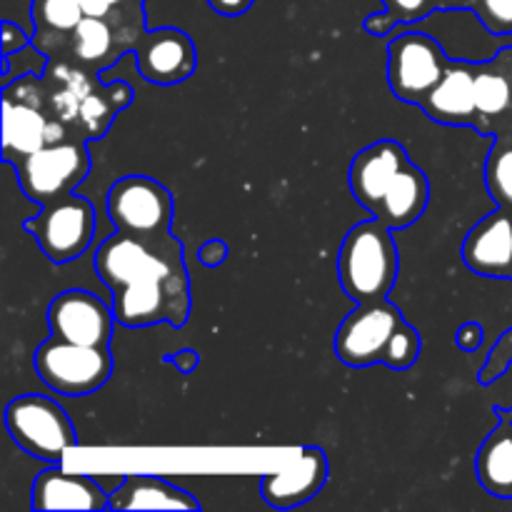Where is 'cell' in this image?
Here are the masks:
<instances>
[{
    "label": "cell",
    "instance_id": "obj_1",
    "mask_svg": "<svg viewBox=\"0 0 512 512\" xmlns=\"http://www.w3.org/2000/svg\"><path fill=\"white\" fill-rule=\"evenodd\" d=\"M95 270L113 290V313L125 328H145L160 320L183 325L188 318L183 245L170 235L143 240L118 230L95 253Z\"/></svg>",
    "mask_w": 512,
    "mask_h": 512
},
{
    "label": "cell",
    "instance_id": "obj_2",
    "mask_svg": "<svg viewBox=\"0 0 512 512\" xmlns=\"http://www.w3.org/2000/svg\"><path fill=\"white\" fill-rule=\"evenodd\" d=\"M383 220L360 223L345 235L338 255V278L355 303L388 298L398 275V250Z\"/></svg>",
    "mask_w": 512,
    "mask_h": 512
},
{
    "label": "cell",
    "instance_id": "obj_3",
    "mask_svg": "<svg viewBox=\"0 0 512 512\" xmlns=\"http://www.w3.org/2000/svg\"><path fill=\"white\" fill-rule=\"evenodd\" d=\"M5 428L18 448L55 465L78 445L73 423L60 403L45 395H20L5 408Z\"/></svg>",
    "mask_w": 512,
    "mask_h": 512
},
{
    "label": "cell",
    "instance_id": "obj_4",
    "mask_svg": "<svg viewBox=\"0 0 512 512\" xmlns=\"http://www.w3.org/2000/svg\"><path fill=\"white\" fill-rule=\"evenodd\" d=\"M35 373L50 390L68 398H83L108 383L113 373V358L108 348L78 345L50 338L35 350Z\"/></svg>",
    "mask_w": 512,
    "mask_h": 512
},
{
    "label": "cell",
    "instance_id": "obj_5",
    "mask_svg": "<svg viewBox=\"0 0 512 512\" xmlns=\"http://www.w3.org/2000/svg\"><path fill=\"white\" fill-rule=\"evenodd\" d=\"M108 215L120 233L143 240L168 238L173 195L163 183L145 175H125L108 193Z\"/></svg>",
    "mask_w": 512,
    "mask_h": 512
},
{
    "label": "cell",
    "instance_id": "obj_6",
    "mask_svg": "<svg viewBox=\"0 0 512 512\" xmlns=\"http://www.w3.org/2000/svg\"><path fill=\"white\" fill-rule=\"evenodd\" d=\"M23 193L35 203H53L70 195V190L90 173V155L78 140H58L15 163Z\"/></svg>",
    "mask_w": 512,
    "mask_h": 512
},
{
    "label": "cell",
    "instance_id": "obj_7",
    "mask_svg": "<svg viewBox=\"0 0 512 512\" xmlns=\"http://www.w3.org/2000/svg\"><path fill=\"white\" fill-rule=\"evenodd\" d=\"M25 230L38 240L45 258L53 263H68L83 255L95 235V210L80 195L45 203L40 215L25 220Z\"/></svg>",
    "mask_w": 512,
    "mask_h": 512
},
{
    "label": "cell",
    "instance_id": "obj_8",
    "mask_svg": "<svg viewBox=\"0 0 512 512\" xmlns=\"http://www.w3.org/2000/svg\"><path fill=\"white\" fill-rule=\"evenodd\" d=\"M388 53V80L395 98L423 105L448 70L438 40L425 33H405L390 43Z\"/></svg>",
    "mask_w": 512,
    "mask_h": 512
},
{
    "label": "cell",
    "instance_id": "obj_9",
    "mask_svg": "<svg viewBox=\"0 0 512 512\" xmlns=\"http://www.w3.org/2000/svg\"><path fill=\"white\" fill-rule=\"evenodd\" d=\"M403 323V315L388 300L358 303L335 333V355L350 368L383 363L390 338Z\"/></svg>",
    "mask_w": 512,
    "mask_h": 512
},
{
    "label": "cell",
    "instance_id": "obj_10",
    "mask_svg": "<svg viewBox=\"0 0 512 512\" xmlns=\"http://www.w3.org/2000/svg\"><path fill=\"white\" fill-rule=\"evenodd\" d=\"M115 320L118 318H115L113 308H108L98 295L78 288L55 295L48 308L53 338L78 345L108 348Z\"/></svg>",
    "mask_w": 512,
    "mask_h": 512
},
{
    "label": "cell",
    "instance_id": "obj_11",
    "mask_svg": "<svg viewBox=\"0 0 512 512\" xmlns=\"http://www.w3.org/2000/svg\"><path fill=\"white\" fill-rule=\"evenodd\" d=\"M325 480H328V460L323 450L300 448L278 470L265 475L260 483V495L273 508L288 510L315 498Z\"/></svg>",
    "mask_w": 512,
    "mask_h": 512
},
{
    "label": "cell",
    "instance_id": "obj_12",
    "mask_svg": "<svg viewBox=\"0 0 512 512\" xmlns=\"http://www.w3.org/2000/svg\"><path fill=\"white\" fill-rule=\"evenodd\" d=\"M140 75L155 85H173L193 75L198 55L188 33L178 28H160L145 33L135 48Z\"/></svg>",
    "mask_w": 512,
    "mask_h": 512
},
{
    "label": "cell",
    "instance_id": "obj_13",
    "mask_svg": "<svg viewBox=\"0 0 512 512\" xmlns=\"http://www.w3.org/2000/svg\"><path fill=\"white\" fill-rule=\"evenodd\" d=\"M20 80L3 93V153L5 160H18L50 143V123L40 110V93H23Z\"/></svg>",
    "mask_w": 512,
    "mask_h": 512
},
{
    "label": "cell",
    "instance_id": "obj_14",
    "mask_svg": "<svg viewBox=\"0 0 512 512\" xmlns=\"http://www.w3.org/2000/svg\"><path fill=\"white\" fill-rule=\"evenodd\" d=\"M408 163V153L395 140H378V143L363 148L350 163L348 178L353 198L373 210Z\"/></svg>",
    "mask_w": 512,
    "mask_h": 512
},
{
    "label": "cell",
    "instance_id": "obj_15",
    "mask_svg": "<svg viewBox=\"0 0 512 512\" xmlns=\"http://www.w3.org/2000/svg\"><path fill=\"white\" fill-rule=\"evenodd\" d=\"M463 260L478 275L498 278L512 273V215L508 210H495L470 230L463 245Z\"/></svg>",
    "mask_w": 512,
    "mask_h": 512
},
{
    "label": "cell",
    "instance_id": "obj_16",
    "mask_svg": "<svg viewBox=\"0 0 512 512\" xmlns=\"http://www.w3.org/2000/svg\"><path fill=\"white\" fill-rule=\"evenodd\" d=\"M35 510H103L110 498L93 478L80 473H65L63 468H48L33 483Z\"/></svg>",
    "mask_w": 512,
    "mask_h": 512
},
{
    "label": "cell",
    "instance_id": "obj_17",
    "mask_svg": "<svg viewBox=\"0 0 512 512\" xmlns=\"http://www.w3.org/2000/svg\"><path fill=\"white\" fill-rule=\"evenodd\" d=\"M110 510H200L188 490L155 475H125L110 493Z\"/></svg>",
    "mask_w": 512,
    "mask_h": 512
},
{
    "label": "cell",
    "instance_id": "obj_18",
    "mask_svg": "<svg viewBox=\"0 0 512 512\" xmlns=\"http://www.w3.org/2000/svg\"><path fill=\"white\" fill-rule=\"evenodd\" d=\"M430 200V183L428 175L420 168H415L413 163L405 165L398 173V178L393 180V185L388 188V193L383 195L378 205H375L370 213L378 220H383L388 228H408L413 225L420 215L425 213Z\"/></svg>",
    "mask_w": 512,
    "mask_h": 512
},
{
    "label": "cell",
    "instance_id": "obj_19",
    "mask_svg": "<svg viewBox=\"0 0 512 512\" xmlns=\"http://www.w3.org/2000/svg\"><path fill=\"white\" fill-rule=\"evenodd\" d=\"M425 113L440 123H468L478 113L475 103V75L465 65L445 70L440 83L423 100Z\"/></svg>",
    "mask_w": 512,
    "mask_h": 512
},
{
    "label": "cell",
    "instance_id": "obj_20",
    "mask_svg": "<svg viewBox=\"0 0 512 512\" xmlns=\"http://www.w3.org/2000/svg\"><path fill=\"white\" fill-rule=\"evenodd\" d=\"M480 485L495 498H512V420H503L475 458Z\"/></svg>",
    "mask_w": 512,
    "mask_h": 512
},
{
    "label": "cell",
    "instance_id": "obj_21",
    "mask_svg": "<svg viewBox=\"0 0 512 512\" xmlns=\"http://www.w3.org/2000/svg\"><path fill=\"white\" fill-rule=\"evenodd\" d=\"M70 38H73L75 60L90 65V68H105V65L118 58V53H115L118 35H115L108 18L83 15V20L70 33Z\"/></svg>",
    "mask_w": 512,
    "mask_h": 512
},
{
    "label": "cell",
    "instance_id": "obj_22",
    "mask_svg": "<svg viewBox=\"0 0 512 512\" xmlns=\"http://www.w3.org/2000/svg\"><path fill=\"white\" fill-rule=\"evenodd\" d=\"M512 90L503 73H480L475 75V103L478 113L498 115L510 108Z\"/></svg>",
    "mask_w": 512,
    "mask_h": 512
},
{
    "label": "cell",
    "instance_id": "obj_23",
    "mask_svg": "<svg viewBox=\"0 0 512 512\" xmlns=\"http://www.w3.org/2000/svg\"><path fill=\"white\" fill-rule=\"evenodd\" d=\"M420 348H423V343H420L418 330L403 320L400 328L393 333V338H390L388 348H385L383 363L393 370L413 368L420 355Z\"/></svg>",
    "mask_w": 512,
    "mask_h": 512
},
{
    "label": "cell",
    "instance_id": "obj_24",
    "mask_svg": "<svg viewBox=\"0 0 512 512\" xmlns=\"http://www.w3.org/2000/svg\"><path fill=\"white\" fill-rule=\"evenodd\" d=\"M488 188L498 203L512 208V148L493 153L488 163Z\"/></svg>",
    "mask_w": 512,
    "mask_h": 512
},
{
    "label": "cell",
    "instance_id": "obj_25",
    "mask_svg": "<svg viewBox=\"0 0 512 512\" xmlns=\"http://www.w3.org/2000/svg\"><path fill=\"white\" fill-rule=\"evenodd\" d=\"M478 18L493 35H512V0H475Z\"/></svg>",
    "mask_w": 512,
    "mask_h": 512
},
{
    "label": "cell",
    "instance_id": "obj_26",
    "mask_svg": "<svg viewBox=\"0 0 512 512\" xmlns=\"http://www.w3.org/2000/svg\"><path fill=\"white\" fill-rule=\"evenodd\" d=\"M395 23H413L435 8V0H383Z\"/></svg>",
    "mask_w": 512,
    "mask_h": 512
},
{
    "label": "cell",
    "instance_id": "obj_27",
    "mask_svg": "<svg viewBox=\"0 0 512 512\" xmlns=\"http://www.w3.org/2000/svg\"><path fill=\"white\" fill-rule=\"evenodd\" d=\"M198 260L205 265V268H218L228 260V245L223 240H208L203 248L198 250Z\"/></svg>",
    "mask_w": 512,
    "mask_h": 512
},
{
    "label": "cell",
    "instance_id": "obj_28",
    "mask_svg": "<svg viewBox=\"0 0 512 512\" xmlns=\"http://www.w3.org/2000/svg\"><path fill=\"white\" fill-rule=\"evenodd\" d=\"M455 343H458L463 350H468V353L478 350L480 343H483V325L480 323L460 325L458 333H455Z\"/></svg>",
    "mask_w": 512,
    "mask_h": 512
},
{
    "label": "cell",
    "instance_id": "obj_29",
    "mask_svg": "<svg viewBox=\"0 0 512 512\" xmlns=\"http://www.w3.org/2000/svg\"><path fill=\"white\" fill-rule=\"evenodd\" d=\"M210 8L218 15H225V18H238V15H245L250 10V5L255 0H208Z\"/></svg>",
    "mask_w": 512,
    "mask_h": 512
},
{
    "label": "cell",
    "instance_id": "obj_30",
    "mask_svg": "<svg viewBox=\"0 0 512 512\" xmlns=\"http://www.w3.org/2000/svg\"><path fill=\"white\" fill-rule=\"evenodd\" d=\"M393 28H395V20L390 18L388 10H385V13H373L365 18V30H368L370 35H385Z\"/></svg>",
    "mask_w": 512,
    "mask_h": 512
},
{
    "label": "cell",
    "instance_id": "obj_31",
    "mask_svg": "<svg viewBox=\"0 0 512 512\" xmlns=\"http://www.w3.org/2000/svg\"><path fill=\"white\" fill-rule=\"evenodd\" d=\"M168 363H173V365H178L180 368V373H193L195 370V365H198V355L193 353V350H180L178 355H168Z\"/></svg>",
    "mask_w": 512,
    "mask_h": 512
},
{
    "label": "cell",
    "instance_id": "obj_32",
    "mask_svg": "<svg viewBox=\"0 0 512 512\" xmlns=\"http://www.w3.org/2000/svg\"><path fill=\"white\" fill-rule=\"evenodd\" d=\"M468 3H473V0H435V5H440V8H458V5Z\"/></svg>",
    "mask_w": 512,
    "mask_h": 512
},
{
    "label": "cell",
    "instance_id": "obj_33",
    "mask_svg": "<svg viewBox=\"0 0 512 512\" xmlns=\"http://www.w3.org/2000/svg\"><path fill=\"white\" fill-rule=\"evenodd\" d=\"M510 420H512V410H510Z\"/></svg>",
    "mask_w": 512,
    "mask_h": 512
}]
</instances>
